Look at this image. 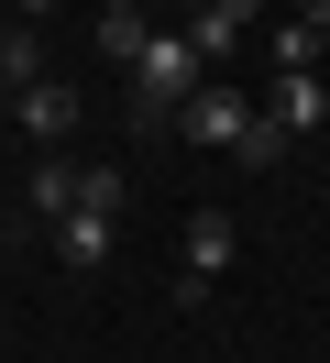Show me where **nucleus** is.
<instances>
[{
    "mask_svg": "<svg viewBox=\"0 0 330 363\" xmlns=\"http://www.w3.org/2000/svg\"><path fill=\"white\" fill-rule=\"evenodd\" d=\"M198 89H209V55H198L187 33H143V55H132V99H143V121H176Z\"/></svg>",
    "mask_w": 330,
    "mask_h": 363,
    "instance_id": "nucleus-1",
    "label": "nucleus"
},
{
    "mask_svg": "<svg viewBox=\"0 0 330 363\" xmlns=\"http://www.w3.org/2000/svg\"><path fill=\"white\" fill-rule=\"evenodd\" d=\"M231 253H242L231 209H198V220H187V275H176V297H209V275H231Z\"/></svg>",
    "mask_w": 330,
    "mask_h": 363,
    "instance_id": "nucleus-2",
    "label": "nucleus"
},
{
    "mask_svg": "<svg viewBox=\"0 0 330 363\" xmlns=\"http://www.w3.org/2000/svg\"><path fill=\"white\" fill-rule=\"evenodd\" d=\"M242 121H253V99H242V89H198L187 111H176V133H187V143H209V155H231V143H242Z\"/></svg>",
    "mask_w": 330,
    "mask_h": 363,
    "instance_id": "nucleus-3",
    "label": "nucleus"
},
{
    "mask_svg": "<svg viewBox=\"0 0 330 363\" xmlns=\"http://www.w3.org/2000/svg\"><path fill=\"white\" fill-rule=\"evenodd\" d=\"M110 242H121V220H99V209H66V220H55V264L66 275H99Z\"/></svg>",
    "mask_w": 330,
    "mask_h": 363,
    "instance_id": "nucleus-4",
    "label": "nucleus"
},
{
    "mask_svg": "<svg viewBox=\"0 0 330 363\" xmlns=\"http://www.w3.org/2000/svg\"><path fill=\"white\" fill-rule=\"evenodd\" d=\"M11 111H22V133H33V143H44V155H55V143H66V133H77V99H66V89H55V77H33V89H22V99H11Z\"/></svg>",
    "mask_w": 330,
    "mask_h": 363,
    "instance_id": "nucleus-5",
    "label": "nucleus"
},
{
    "mask_svg": "<svg viewBox=\"0 0 330 363\" xmlns=\"http://www.w3.org/2000/svg\"><path fill=\"white\" fill-rule=\"evenodd\" d=\"M253 11H264V0H198V23H187V45H198V55L220 67V55L242 45V23H253Z\"/></svg>",
    "mask_w": 330,
    "mask_h": 363,
    "instance_id": "nucleus-6",
    "label": "nucleus"
},
{
    "mask_svg": "<svg viewBox=\"0 0 330 363\" xmlns=\"http://www.w3.org/2000/svg\"><path fill=\"white\" fill-rule=\"evenodd\" d=\"M319 111H330V89H319V77H275V89H264V121H275V133H308Z\"/></svg>",
    "mask_w": 330,
    "mask_h": 363,
    "instance_id": "nucleus-7",
    "label": "nucleus"
},
{
    "mask_svg": "<svg viewBox=\"0 0 330 363\" xmlns=\"http://www.w3.org/2000/svg\"><path fill=\"white\" fill-rule=\"evenodd\" d=\"M66 209H77V165H66V155H44V165H33V220L55 231Z\"/></svg>",
    "mask_w": 330,
    "mask_h": 363,
    "instance_id": "nucleus-8",
    "label": "nucleus"
},
{
    "mask_svg": "<svg viewBox=\"0 0 330 363\" xmlns=\"http://www.w3.org/2000/svg\"><path fill=\"white\" fill-rule=\"evenodd\" d=\"M319 23H275V77H319Z\"/></svg>",
    "mask_w": 330,
    "mask_h": 363,
    "instance_id": "nucleus-9",
    "label": "nucleus"
},
{
    "mask_svg": "<svg viewBox=\"0 0 330 363\" xmlns=\"http://www.w3.org/2000/svg\"><path fill=\"white\" fill-rule=\"evenodd\" d=\"M44 77V45H33V23H11L0 33V89H33Z\"/></svg>",
    "mask_w": 330,
    "mask_h": 363,
    "instance_id": "nucleus-10",
    "label": "nucleus"
},
{
    "mask_svg": "<svg viewBox=\"0 0 330 363\" xmlns=\"http://www.w3.org/2000/svg\"><path fill=\"white\" fill-rule=\"evenodd\" d=\"M132 177H110V165H77V209H99V220H121Z\"/></svg>",
    "mask_w": 330,
    "mask_h": 363,
    "instance_id": "nucleus-11",
    "label": "nucleus"
},
{
    "mask_svg": "<svg viewBox=\"0 0 330 363\" xmlns=\"http://www.w3.org/2000/svg\"><path fill=\"white\" fill-rule=\"evenodd\" d=\"M286 143H297V133H275V121L253 111V121H242V143H231V155H242V165H286Z\"/></svg>",
    "mask_w": 330,
    "mask_h": 363,
    "instance_id": "nucleus-12",
    "label": "nucleus"
},
{
    "mask_svg": "<svg viewBox=\"0 0 330 363\" xmlns=\"http://www.w3.org/2000/svg\"><path fill=\"white\" fill-rule=\"evenodd\" d=\"M99 45L132 67V55H143V11H99Z\"/></svg>",
    "mask_w": 330,
    "mask_h": 363,
    "instance_id": "nucleus-13",
    "label": "nucleus"
},
{
    "mask_svg": "<svg viewBox=\"0 0 330 363\" xmlns=\"http://www.w3.org/2000/svg\"><path fill=\"white\" fill-rule=\"evenodd\" d=\"M297 23H319V33H330V0H297Z\"/></svg>",
    "mask_w": 330,
    "mask_h": 363,
    "instance_id": "nucleus-14",
    "label": "nucleus"
},
{
    "mask_svg": "<svg viewBox=\"0 0 330 363\" xmlns=\"http://www.w3.org/2000/svg\"><path fill=\"white\" fill-rule=\"evenodd\" d=\"M44 11H55V0H22V23H44Z\"/></svg>",
    "mask_w": 330,
    "mask_h": 363,
    "instance_id": "nucleus-15",
    "label": "nucleus"
},
{
    "mask_svg": "<svg viewBox=\"0 0 330 363\" xmlns=\"http://www.w3.org/2000/svg\"><path fill=\"white\" fill-rule=\"evenodd\" d=\"M99 11H132V0H99Z\"/></svg>",
    "mask_w": 330,
    "mask_h": 363,
    "instance_id": "nucleus-16",
    "label": "nucleus"
},
{
    "mask_svg": "<svg viewBox=\"0 0 330 363\" xmlns=\"http://www.w3.org/2000/svg\"><path fill=\"white\" fill-rule=\"evenodd\" d=\"M176 11H198V0H176Z\"/></svg>",
    "mask_w": 330,
    "mask_h": 363,
    "instance_id": "nucleus-17",
    "label": "nucleus"
}]
</instances>
